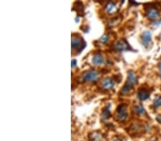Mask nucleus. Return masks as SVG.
Segmentation results:
<instances>
[{"label":"nucleus","mask_w":161,"mask_h":141,"mask_svg":"<svg viewBox=\"0 0 161 141\" xmlns=\"http://www.w3.org/2000/svg\"><path fill=\"white\" fill-rule=\"evenodd\" d=\"M146 15L150 19H157L160 17V12L154 7H149L146 10Z\"/></svg>","instance_id":"obj_5"},{"label":"nucleus","mask_w":161,"mask_h":141,"mask_svg":"<svg viewBox=\"0 0 161 141\" xmlns=\"http://www.w3.org/2000/svg\"><path fill=\"white\" fill-rule=\"evenodd\" d=\"M99 77V74L94 69H90L83 74V80L85 82H94Z\"/></svg>","instance_id":"obj_2"},{"label":"nucleus","mask_w":161,"mask_h":141,"mask_svg":"<svg viewBox=\"0 0 161 141\" xmlns=\"http://www.w3.org/2000/svg\"><path fill=\"white\" fill-rule=\"evenodd\" d=\"M132 89V87L130 86L127 85V84H125L124 85V86H123V88H122L121 90H120V93H121L123 95H127L131 91Z\"/></svg>","instance_id":"obj_14"},{"label":"nucleus","mask_w":161,"mask_h":141,"mask_svg":"<svg viewBox=\"0 0 161 141\" xmlns=\"http://www.w3.org/2000/svg\"><path fill=\"white\" fill-rule=\"evenodd\" d=\"M115 81L111 78H106L101 83V87L105 90H110L114 87Z\"/></svg>","instance_id":"obj_7"},{"label":"nucleus","mask_w":161,"mask_h":141,"mask_svg":"<svg viewBox=\"0 0 161 141\" xmlns=\"http://www.w3.org/2000/svg\"><path fill=\"white\" fill-rule=\"evenodd\" d=\"M113 48L115 49V50L118 51H123L130 49L128 43L125 41H123V40H120V41H118L117 42H116L114 44V46H113Z\"/></svg>","instance_id":"obj_6"},{"label":"nucleus","mask_w":161,"mask_h":141,"mask_svg":"<svg viewBox=\"0 0 161 141\" xmlns=\"http://www.w3.org/2000/svg\"><path fill=\"white\" fill-rule=\"evenodd\" d=\"M75 10L77 11L78 13H83V10H84V7H83V3L80 2V1H77L76 2L75 4Z\"/></svg>","instance_id":"obj_15"},{"label":"nucleus","mask_w":161,"mask_h":141,"mask_svg":"<svg viewBox=\"0 0 161 141\" xmlns=\"http://www.w3.org/2000/svg\"><path fill=\"white\" fill-rule=\"evenodd\" d=\"M138 97L141 101H145L150 97V92L146 88H142L138 90Z\"/></svg>","instance_id":"obj_9"},{"label":"nucleus","mask_w":161,"mask_h":141,"mask_svg":"<svg viewBox=\"0 0 161 141\" xmlns=\"http://www.w3.org/2000/svg\"><path fill=\"white\" fill-rule=\"evenodd\" d=\"M108 40H109L108 35L104 34L100 38V42H102V44H106L107 41H108Z\"/></svg>","instance_id":"obj_18"},{"label":"nucleus","mask_w":161,"mask_h":141,"mask_svg":"<svg viewBox=\"0 0 161 141\" xmlns=\"http://www.w3.org/2000/svg\"><path fill=\"white\" fill-rule=\"evenodd\" d=\"M105 10L108 14H113L115 13L117 10V5L114 2H108L105 6Z\"/></svg>","instance_id":"obj_11"},{"label":"nucleus","mask_w":161,"mask_h":141,"mask_svg":"<svg viewBox=\"0 0 161 141\" xmlns=\"http://www.w3.org/2000/svg\"><path fill=\"white\" fill-rule=\"evenodd\" d=\"M113 141H120V140H113Z\"/></svg>","instance_id":"obj_22"},{"label":"nucleus","mask_w":161,"mask_h":141,"mask_svg":"<svg viewBox=\"0 0 161 141\" xmlns=\"http://www.w3.org/2000/svg\"><path fill=\"white\" fill-rule=\"evenodd\" d=\"M158 68H159V69L161 71V60L160 61V62H159V63H158Z\"/></svg>","instance_id":"obj_21"},{"label":"nucleus","mask_w":161,"mask_h":141,"mask_svg":"<svg viewBox=\"0 0 161 141\" xmlns=\"http://www.w3.org/2000/svg\"><path fill=\"white\" fill-rule=\"evenodd\" d=\"M128 117V107L125 104H120L117 108V120L120 122L125 121Z\"/></svg>","instance_id":"obj_3"},{"label":"nucleus","mask_w":161,"mask_h":141,"mask_svg":"<svg viewBox=\"0 0 161 141\" xmlns=\"http://www.w3.org/2000/svg\"><path fill=\"white\" fill-rule=\"evenodd\" d=\"M92 63L95 65H101L104 63V58L100 53L98 52L94 54L92 58Z\"/></svg>","instance_id":"obj_10"},{"label":"nucleus","mask_w":161,"mask_h":141,"mask_svg":"<svg viewBox=\"0 0 161 141\" xmlns=\"http://www.w3.org/2000/svg\"><path fill=\"white\" fill-rule=\"evenodd\" d=\"M134 109H135V111L136 112V113L140 115H144L145 113V110L144 109L142 105H137V106H135Z\"/></svg>","instance_id":"obj_12"},{"label":"nucleus","mask_w":161,"mask_h":141,"mask_svg":"<svg viewBox=\"0 0 161 141\" xmlns=\"http://www.w3.org/2000/svg\"><path fill=\"white\" fill-rule=\"evenodd\" d=\"M89 139L92 141H102L101 135L98 133H92L89 136Z\"/></svg>","instance_id":"obj_13"},{"label":"nucleus","mask_w":161,"mask_h":141,"mask_svg":"<svg viewBox=\"0 0 161 141\" xmlns=\"http://www.w3.org/2000/svg\"><path fill=\"white\" fill-rule=\"evenodd\" d=\"M150 141H157V140H150Z\"/></svg>","instance_id":"obj_23"},{"label":"nucleus","mask_w":161,"mask_h":141,"mask_svg":"<svg viewBox=\"0 0 161 141\" xmlns=\"http://www.w3.org/2000/svg\"><path fill=\"white\" fill-rule=\"evenodd\" d=\"M152 39V36L151 33L148 31H146V32H143V34H142V36H141V41H142V44H143V46L145 47H147L150 44V42L151 41Z\"/></svg>","instance_id":"obj_8"},{"label":"nucleus","mask_w":161,"mask_h":141,"mask_svg":"<svg viewBox=\"0 0 161 141\" xmlns=\"http://www.w3.org/2000/svg\"><path fill=\"white\" fill-rule=\"evenodd\" d=\"M76 63H77V61L76 60H72V67H74V66L76 65Z\"/></svg>","instance_id":"obj_20"},{"label":"nucleus","mask_w":161,"mask_h":141,"mask_svg":"<svg viewBox=\"0 0 161 141\" xmlns=\"http://www.w3.org/2000/svg\"><path fill=\"white\" fill-rule=\"evenodd\" d=\"M102 118H103V119H107V118H109L110 116H111V113H110L108 108H105V111H104L103 113H102Z\"/></svg>","instance_id":"obj_17"},{"label":"nucleus","mask_w":161,"mask_h":141,"mask_svg":"<svg viewBox=\"0 0 161 141\" xmlns=\"http://www.w3.org/2000/svg\"><path fill=\"white\" fill-rule=\"evenodd\" d=\"M160 79H161V73H160Z\"/></svg>","instance_id":"obj_24"},{"label":"nucleus","mask_w":161,"mask_h":141,"mask_svg":"<svg viewBox=\"0 0 161 141\" xmlns=\"http://www.w3.org/2000/svg\"><path fill=\"white\" fill-rule=\"evenodd\" d=\"M153 106L156 108L161 106V96H158L155 98L154 101H153Z\"/></svg>","instance_id":"obj_16"},{"label":"nucleus","mask_w":161,"mask_h":141,"mask_svg":"<svg viewBox=\"0 0 161 141\" xmlns=\"http://www.w3.org/2000/svg\"><path fill=\"white\" fill-rule=\"evenodd\" d=\"M86 43L81 36L78 35H72V48L77 52H80L85 47Z\"/></svg>","instance_id":"obj_1"},{"label":"nucleus","mask_w":161,"mask_h":141,"mask_svg":"<svg viewBox=\"0 0 161 141\" xmlns=\"http://www.w3.org/2000/svg\"><path fill=\"white\" fill-rule=\"evenodd\" d=\"M137 83H138V78H137L135 73L132 71H128V78H127V81L125 84H126L127 85L130 86L133 88L134 86H135Z\"/></svg>","instance_id":"obj_4"},{"label":"nucleus","mask_w":161,"mask_h":141,"mask_svg":"<svg viewBox=\"0 0 161 141\" xmlns=\"http://www.w3.org/2000/svg\"><path fill=\"white\" fill-rule=\"evenodd\" d=\"M156 120H157L158 122L160 123L161 124V114H160V115H158L157 117H156Z\"/></svg>","instance_id":"obj_19"}]
</instances>
